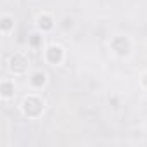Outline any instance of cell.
Here are the masks:
<instances>
[{
    "label": "cell",
    "mask_w": 147,
    "mask_h": 147,
    "mask_svg": "<svg viewBox=\"0 0 147 147\" xmlns=\"http://www.w3.org/2000/svg\"><path fill=\"white\" fill-rule=\"evenodd\" d=\"M43 111V102L38 97H28L23 102V113L28 118H36L40 113Z\"/></svg>",
    "instance_id": "cell-1"
},
{
    "label": "cell",
    "mask_w": 147,
    "mask_h": 147,
    "mask_svg": "<svg viewBox=\"0 0 147 147\" xmlns=\"http://www.w3.org/2000/svg\"><path fill=\"white\" fill-rule=\"evenodd\" d=\"M111 47L118 55H126L130 52V42L125 36H114L111 42Z\"/></svg>",
    "instance_id": "cell-2"
},
{
    "label": "cell",
    "mask_w": 147,
    "mask_h": 147,
    "mask_svg": "<svg viewBox=\"0 0 147 147\" xmlns=\"http://www.w3.org/2000/svg\"><path fill=\"white\" fill-rule=\"evenodd\" d=\"M28 67V59L23 55V54H14L11 57V69L14 73H18V75H21V73H24Z\"/></svg>",
    "instance_id": "cell-3"
},
{
    "label": "cell",
    "mask_w": 147,
    "mask_h": 147,
    "mask_svg": "<svg viewBox=\"0 0 147 147\" xmlns=\"http://www.w3.org/2000/svg\"><path fill=\"white\" fill-rule=\"evenodd\" d=\"M64 57V52L59 45H50L47 50H45V59L50 62V64H59Z\"/></svg>",
    "instance_id": "cell-4"
},
{
    "label": "cell",
    "mask_w": 147,
    "mask_h": 147,
    "mask_svg": "<svg viewBox=\"0 0 147 147\" xmlns=\"http://www.w3.org/2000/svg\"><path fill=\"white\" fill-rule=\"evenodd\" d=\"M45 80H47V76H45V73L43 71H36V73H33L31 75V85L33 87H42L43 83H45Z\"/></svg>",
    "instance_id": "cell-5"
},
{
    "label": "cell",
    "mask_w": 147,
    "mask_h": 147,
    "mask_svg": "<svg viewBox=\"0 0 147 147\" xmlns=\"http://www.w3.org/2000/svg\"><path fill=\"white\" fill-rule=\"evenodd\" d=\"M38 26H40L42 30H52L54 19H52L50 16H47V14H42V16L38 18Z\"/></svg>",
    "instance_id": "cell-6"
},
{
    "label": "cell",
    "mask_w": 147,
    "mask_h": 147,
    "mask_svg": "<svg viewBox=\"0 0 147 147\" xmlns=\"http://www.w3.org/2000/svg\"><path fill=\"white\" fill-rule=\"evenodd\" d=\"M12 92H14L12 83H9V82H2V95H4V97H11Z\"/></svg>",
    "instance_id": "cell-7"
},
{
    "label": "cell",
    "mask_w": 147,
    "mask_h": 147,
    "mask_svg": "<svg viewBox=\"0 0 147 147\" xmlns=\"http://www.w3.org/2000/svg\"><path fill=\"white\" fill-rule=\"evenodd\" d=\"M9 28H11V19H9V18H4V19H2V30L7 31Z\"/></svg>",
    "instance_id": "cell-8"
},
{
    "label": "cell",
    "mask_w": 147,
    "mask_h": 147,
    "mask_svg": "<svg viewBox=\"0 0 147 147\" xmlns=\"http://www.w3.org/2000/svg\"><path fill=\"white\" fill-rule=\"evenodd\" d=\"M31 43L33 45H38L40 43V36L38 35H31Z\"/></svg>",
    "instance_id": "cell-9"
},
{
    "label": "cell",
    "mask_w": 147,
    "mask_h": 147,
    "mask_svg": "<svg viewBox=\"0 0 147 147\" xmlns=\"http://www.w3.org/2000/svg\"><path fill=\"white\" fill-rule=\"evenodd\" d=\"M142 83H144V87L147 88V73H145V75H144V78H142Z\"/></svg>",
    "instance_id": "cell-10"
}]
</instances>
